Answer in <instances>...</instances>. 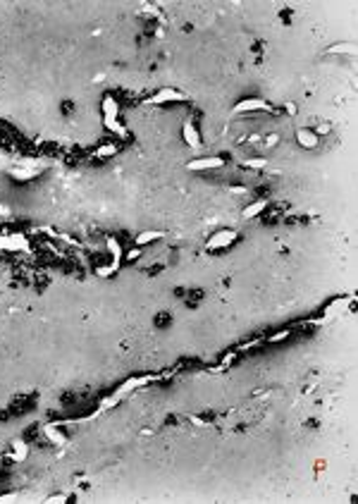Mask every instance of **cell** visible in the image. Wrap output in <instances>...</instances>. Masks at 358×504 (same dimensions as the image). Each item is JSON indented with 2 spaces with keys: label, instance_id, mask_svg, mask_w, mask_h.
Masks as SVG:
<instances>
[{
  "label": "cell",
  "instance_id": "1",
  "mask_svg": "<svg viewBox=\"0 0 358 504\" xmlns=\"http://www.w3.org/2000/svg\"><path fill=\"white\" fill-rule=\"evenodd\" d=\"M236 229H218L215 234H211V239H208V244H205V249L208 251H222V249H229V246L236 242Z\"/></svg>",
  "mask_w": 358,
  "mask_h": 504
},
{
  "label": "cell",
  "instance_id": "2",
  "mask_svg": "<svg viewBox=\"0 0 358 504\" xmlns=\"http://www.w3.org/2000/svg\"><path fill=\"white\" fill-rule=\"evenodd\" d=\"M187 101V96L182 94V91H177V88H172V86H163L160 91H156V94L148 98V105H165V103H184Z\"/></svg>",
  "mask_w": 358,
  "mask_h": 504
},
{
  "label": "cell",
  "instance_id": "3",
  "mask_svg": "<svg viewBox=\"0 0 358 504\" xmlns=\"http://www.w3.org/2000/svg\"><path fill=\"white\" fill-rule=\"evenodd\" d=\"M0 249L5 251H29V239L22 232H10L0 236Z\"/></svg>",
  "mask_w": 358,
  "mask_h": 504
},
{
  "label": "cell",
  "instance_id": "4",
  "mask_svg": "<svg viewBox=\"0 0 358 504\" xmlns=\"http://www.w3.org/2000/svg\"><path fill=\"white\" fill-rule=\"evenodd\" d=\"M258 110H270V103L265 98H258V96H251V98H244L232 108L234 115H242V112H258Z\"/></svg>",
  "mask_w": 358,
  "mask_h": 504
},
{
  "label": "cell",
  "instance_id": "5",
  "mask_svg": "<svg viewBox=\"0 0 358 504\" xmlns=\"http://www.w3.org/2000/svg\"><path fill=\"white\" fill-rule=\"evenodd\" d=\"M105 244H108V249L112 251V256H115V258H112V263H110L108 268H101V270H98V275H103V277L112 275V273H115V270L120 268V263H122V244L117 242L115 236H108V239H105Z\"/></svg>",
  "mask_w": 358,
  "mask_h": 504
},
{
  "label": "cell",
  "instance_id": "6",
  "mask_svg": "<svg viewBox=\"0 0 358 504\" xmlns=\"http://www.w3.org/2000/svg\"><path fill=\"white\" fill-rule=\"evenodd\" d=\"M225 165V158L213 156V158H194L191 163H187L189 172H203V170H215V167Z\"/></svg>",
  "mask_w": 358,
  "mask_h": 504
},
{
  "label": "cell",
  "instance_id": "7",
  "mask_svg": "<svg viewBox=\"0 0 358 504\" xmlns=\"http://www.w3.org/2000/svg\"><path fill=\"white\" fill-rule=\"evenodd\" d=\"M182 139H184V143L187 146H191V149H201V134H198V127L191 122V120H187L184 125H182Z\"/></svg>",
  "mask_w": 358,
  "mask_h": 504
},
{
  "label": "cell",
  "instance_id": "8",
  "mask_svg": "<svg viewBox=\"0 0 358 504\" xmlns=\"http://www.w3.org/2000/svg\"><path fill=\"white\" fill-rule=\"evenodd\" d=\"M43 435H46V437L53 442V444H57V447H65V444L70 442V440H67V435H65L60 428L55 426V423H46V426H43Z\"/></svg>",
  "mask_w": 358,
  "mask_h": 504
},
{
  "label": "cell",
  "instance_id": "9",
  "mask_svg": "<svg viewBox=\"0 0 358 504\" xmlns=\"http://www.w3.org/2000/svg\"><path fill=\"white\" fill-rule=\"evenodd\" d=\"M296 141H299L301 149H315L320 143V136L315 134L313 129H299V132H296Z\"/></svg>",
  "mask_w": 358,
  "mask_h": 504
},
{
  "label": "cell",
  "instance_id": "10",
  "mask_svg": "<svg viewBox=\"0 0 358 504\" xmlns=\"http://www.w3.org/2000/svg\"><path fill=\"white\" fill-rule=\"evenodd\" d=\"M265 208H267V198H258V201H253V203H249L246 208H244V218L246 220H253V218H258V215L263 213Z\"/></svg>",
  "mask_w": 358,
  "mask_h": 504
},
{
  "label": "cell",
  "instance_id": "11",
  "mask_svg": "<svg viewBox=\"0 0 358 504\" xmlns=\"http://www.w3.org/2000/svg\"><path fill=\"white\" fill-rule=\"evenodd\" d=\"M101 110H103V117H117L120 105H117V101L112 98V96L105 94V96H103V103H101Z\"/></svg>",
  "mask_w": 358,
  "mask_h": 504
},
{
  "label": "cell",
  "instance_id": "12",
  "mask_svg": "<svg viewBox=\"0 0 358 504\" xmlns=\"http://www.w3.org/2000/svg\"><path fill=\"white\" fill-rule=\"evenodd\" d=\"M163 232H158V229H146V232H141L136 234V246H146V244H153L158 239H163Z\"/></svg>",
  "mask_w": 358,
  "mask_h": 504
},
{
  "label": "cell",
  "instance_id": "13",
  "mask_svg": "<svg viewBox=\"0 0 358 504\" xmlns=\"http://www.w3.org/2000/svg\"><path fill=\"white\" fill-rule=\"evenodd\" d=\"M103 125H105V129H108V132H112V134L122 136V139L127 136V129L120 125V122H117V117H103Z\"/></svg>",
  "mask_w": 358,
  "mask_h": 504
},
{
  "label": "cell",
  "instance_id": "14",
  "mask_svg": "<svg viewBox=\"0 0 358 504\" xmlns=\"http://www.w3.org/2000/svg\"><path fill=\"white\" fill-rule=\"evenodd\" d=\"M10 177H15V180H19V182H26V180H32V177H36V170H34V167L12 170V172H10Z\"/></svg>",
  "mask_w": 358,
  "mask_h": 504
},
{
  "label": "cell",
  "instance_id": "15",
  "mask_svg": "<svg viewBox=\"0 0 358 504\" xmlns=\"http://www.w3.org/2000/svg\"><path fill=\"white\" fill-rule=\"evenodd\" d=\"M115 153H117L115 143H105V146H101V149L96 151V158H110V156H115Z\"/></svg>",
  "mask_w": 358,
  "mask_h": 504
},
{
  "label": "cell",
  "instance_id": "16",
  "mask_svg": "<svg viewBox=\"0 0 358 504\" xmlns=\"http://www.w3.org/2000/svg\"><path fill=\"white\" fill-rule=\"evenodd\" d=\"M26 454H29V447H26V442L22 440H15V459H26Z\"/></svg>",
  "mask_w": 358,
  "mask_h": 504
},
{
  "label": "cell",
  "instance_id": "17",
  "mask_svg": "<svg viewBox=\"0 0 358 504\" xmlns=\"http://www.w3.org/2000/svg\"><path fill=\"white\" fill-rule=\"evenodd\" d=\"M327 53H356V48L351 46V43H344V46H332V48H327Z\"/></svg>",
  "mask_w": 358,
  "mask_h": 504
},
{
  "label": "cell",
  "instance_id": "18",
  "mask_svg": "<svg viewBox=\"0 0 358 504\" xmlns=\"http://www.w3.org/2000/svg\"><path fill=\"white\" fill-rule=\"evenodd\" d=\"M244 165H246V167H256V170H258V167L267 165V160H265V158H249V160H244Z\"/></svg>",
  "mask_w": 358,
  "mask_h": 504
},
{
  "label": "cell",
  "instance_id": "19",
  "mask_svg": "<svg viewBox=\"0 0 358 504\" xmlns=\"http://www.w3.org/2000/svg\"><path fill=\"white\" fill-rule=\"evenodd\" d=\"M287 337H291V330H282V332H277V335H270V342H282V339H287Z\"/></svg>",
  "mask_w": 358,
  "mask_h": 504
},
{
  "label": "cell",
  "instance_id": "20",
  "mask_svg": "<svg viewBox=\"0 0 358 504\" xmlns=\"http://www.w3.org/2000/svg\"><path fill=\"white\" fill-rule=\"evenodd\" d=\"M189 423H194L196 428H205V426H208V421H205V418H201V416H189Z\"/></svg>",
  "mask_w": 358,
  "mask_h": 504
},
{
  "label": "cell",
  "instance_id": "21",
  "mask_svg": "<svg viewBox=\"0 0 358 504\" xmlns=\"http://www.w3.org/2000/svg\"><path fill=\"white\" fill-rule=\"evenodd\" d=\"M46 502H67V495H53V497H48Z\"/></svg>",
  "mask_w": 358,
  "mask_h": 504
},
{
  "label": "cell",
  "instance_id": "22",
  "mask_svg": "<svg viewBox=\"0 0 358 504\" xmlns=\"http://www.w3.org/2000/svg\"><path fill=\"white\" fill-rule=\"evenodd\" d=\"M12 499H17V495H0V502H12Z\"/></svg>",
  "mask_w": 358,
  "mask_h": 504
},
{
  "label": "cell",
  "instance_id": "23",
  "mask_svg": "<svg viewBox=\"0 0 358 504\" xmlns=\"http://www.w3.org/2000/svg\"><path fill=\"white\" fill-rule=\"evenodd\" d=\"M139 256H141V249H134V251H129L127 258H139Z\"/></svg>",
  "mask_w": 358,
  "mask_h": 504
}]
</instances>
